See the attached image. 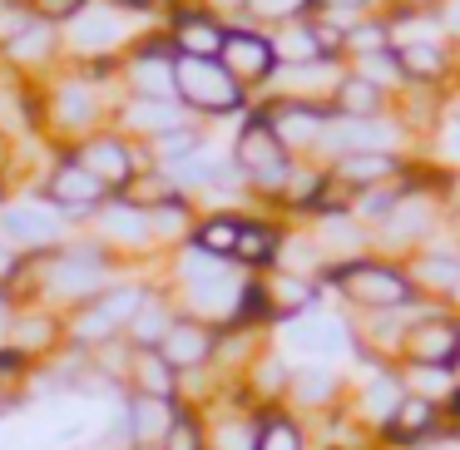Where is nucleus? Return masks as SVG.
Segmentation results:
<instances>
[{
	"instance_id": "f257e3e1",
	"label": "nucleus",
	"mask_w": 460,
	"mask_h": 450,
	"mask_svg": "<svg viewBox=\"0 0 460 450\" xmlns=\"http://www.w3.org/2000/svg\"><path fill=\"white\" fill-rule=\"evenodd\" d=\"M173 94L208 114H228L243 104V84L223 70V60H189V55L173 60Z\"/></svg>"
},
{
	"instance_id": "f03ea898",
	"label": "nucleus",
	"mask_w": 460,
	"mask_h": 450,
	"mask_svg": "<svg viewBox=\"0 0 460 450\" xmlns=\"http://www.w3.org/2000/svg\"><path fill=\"white\" fill-rule=\"evenodd\" d=\"M327 278L341 282L347 297L361 302V307H406L416 297V282L406 272L386 268V262H347V268H332Z\"/></svg>"
},
{
	"instance_id": "7ed1b4c3",
	"label": "nucleus",
	"mask_w": 460,
	"mask_h": 450,
	"mask_svg": "<svg viewBox=\"0 0 460 450\" xmlns=\"http://www.w3.org/2000/svg\"><path fill=\"white\" fill-rule=\"evenodd\" d=\"M55 302H94L100 292H110V262H104L100 248H84V252H65L60 262H50V278H45Z\"/></svg>"
},
{
	"instance_id": "20e7f679",
	"label": "nucleus",
	"mask_w": 460,
	"mask_h": 450,
	"mask_svg": "<svg viewBox=\"0 0 460 450\" xmlns=\"http://www.w3.org/2000/svg\"><path fill=\"white\" fill-rule=\"evenodd\" d=\"M238 163L258 179V189H282L288 183V149H282V139L272 134L268 119H252L248 129H243L238 139Z\"/></svg>"
},
{
	"instance_id": "39448f33",
	"label": "nucleus",
	"mask_w": 460,
	"mask_h": 450,
	"mask_svg": "<svg viewBox=\"0 0 460 450\" xmlns=\"http://www.w3.org/2000/svg\"><path fill=\"white\" fill-rule=\"evenodd\" d=\"M173 420H179L173 401L139 396V391H129V401H124V430H129V446H139V450H159L169 440Z\"/></svg>"
},
{
	"instance_id": "423d86ee",
	"label": "nucleus",
	"mask_w": 460,
	"mask_h": 450,
	"mask_svg": "<svg viewBox=\"0 0 460 450\" xmlns=\"http://www.w3.org/2000/svg\"><path fill=\"white\" fill-rule=\"evenodd\" d=\"M213 351H218V337H213V327H208V322H199V317H179V322L169 327V337L159 341V357L169 361L173 371L203 366Z\"/></svg>"
},
{
	"instance_id": "0eeeda50",
	"label": "nucleus",
	"mask_w": 460,
	"mask_h": 450,
	"mask_svg": "<svg viewBox=\"0 0 460 450\" xmlns=\"http://www.w3.org/2000/svg\"><path fill=\"white\" fill-rule=\"evenodd\" d=\"M0 233H5V243L11 248H55L60 243V218H55L50 208H40V203H15V208L0 213Z\"/></svg>"
},
{
	"instance_id": "6e6552de",
	"label": "nucleus",
	"mask_w": 460,
	"mask_h": 450,
	"mask_svg": "<svg viewBox=\"0 0 460 450\" xmlns=\"http://www.w3.org/2000/svg\"><path fill=\"white\" fill-rule=\"evenodd\" d=\"M406 347H411V361H416V366H440V371H450V366L460 361V322H456V317H430V322H420V327L406 337Z\"/></svg>"
},
{
	"instance_id": "1a4fd4ad",
	"label": "nucleus",
	"mask_w": 460,
	"mask_h": 450,
	"mask_svg": "<svg viewBox=\"0 0 460 450\" xmlns=\"http://www.w3.org/2000/svg\"><path fill=\"white\" fill-rule=\"evenodd\" d=\"M65 337H70V322H60L55 312H15L11 331H5V347L21 351L25 361H35L45 351H55Z\"/></svg>"
},
{
	"instance_id": "9d476101",
	"label": "nucleus",
	"mask_w": 460,
	"mask_h": 450,
	"mask_svg": "<svg viewBox=\"0 0 460 450\" xmlns=\"http://www.w3.org/2000/svg\"><path fill=\"white\" fill-rule=\"evenodd\" d=\"M272 65H278L272 40H262V35H252V31H228V40H223V70L238 84L243 80H268Z\"/></svg>"
},
{
	"instance_id": "9b49d317",
	"label": "nucleus",
	"mask_w": 460,
	"mask_h": 450,
	"mask_svg": "<svg viewBox=\"0 0 460 450\" xmlns=\"http://www.w3.org/2000/svg\"><path fill=\"white\" fill-rule=\"evenodd\" d=\"M104 193H110V189H104V183L94 179V173L84 169L80 159H75V163H60V169L50 173V199L60 203V208L90 213V208H100V203H104Z\"/></svg>"
},
{
	"instance_id": "f8f14e48",
	"label": "nucleus",
	"mask_w": 460,
	"mask_h": 450,
	"mask_svg": "<svg viewBox=\"0 0 460 450\" xmlns=\"http://www.w3.org/2000/svg\"><path fill=\"white\" fill-rule=\"evenodd\" d=\"M129 386L139 391V396L173 401V396H179V371H173L159 351H134L129 347Z\"/></svg>"
},
{
	"instance_id": "ddd939ff",
	"label": "nucleus",
	"mask_w": 460,
	"mask_h": 450,
	"mask_svg": "<svg viewBox=\"0 0 460 450\" xmlns=\"http://www.w3.org/2000/svg\"><path fill=\"white\" fill-rule=\"evenodd\" d=\"M80 163L104 183V189H124V183H129V173H134L129 149H124L119 139H94V144H84Z\"/></svg>"
},
{
	"instance_id": "4468645a",
	"label": "nucleus",
	"mask_w": 460,
	"mask_h": 450,
	"mask_svg": "<svg viewBox=\"0 0 460 450\" xmlns=\"http://www.w3.org/2000/svg\"><path fill=\"white\" fill-rule=\"evenodd\" d=\"M173 40H179V55H189V60H213V55H223L228 31L213 25L208 15H183L179 31H173Z\"/></svg>"
},
{
	"instance_id": "2eb2a0df",
	"label": "nucleus",
	"mask_w": 460,
	"mask_h": 450,
	"mask_svg": "<svg viewBox=\"0 0 460 450\" xmlns=\"http://www.w3.org/2000/svg\"><path fill=\"white\" fill-rule=\"evenodd\" d=\"M430 430H436V406H430V396H406L386 416L391 440H420V436H430Z\"/></svg>"
},
{
	"instance_id": "dca6fc26",
	"label": "nucleus",
	"mask_w": 460,
	"mask_h": 450,
	"mask_svg": "<svg viewBox=\"0 0 460 450\" xmlns=\"http://www.w3.org/2000/svg\"><path fill=\"white\" fill-rule=\"evenodd\" d=\"M272 134H278L282 144H312L322 129H327V114L312 110V104H288V110L272 114Z\"/></svg>"
},
{
	"instance_id": "f3484780",
	"label": "nucleus",
	"mask_w": 460,
	"mask_h": 450,
	"mask_svg": "<svg viewBox=\"0 0 460 450\" xmlns=\"http://www.w3.org/2000/svg\"><path fill=\"white\" fill-rule=\"evenodd\" d=\"M381 100H386L381 84L367 80V75H351V80L337 84V104H341V114H351V119H376Z\"/></svg>"
},
{
	"instance_id": "a211bd4d",
	"label": "nucleus",
	"mask_w": 460,
	"mask_h": 450,
	"mask_svg": "<svg viewBox=\"0 0 460 450\" xmlns=\"http://www.w3.org/2000/svg\"><path fill=\"white\" fill-rule=\"evenodd\" d=\"M238 233H243V218L218 213V218L199 223V233H193V248H199V252H213V258H233V252H238Z\"/></svg>"
},
{
	"instance_id": "6ab92c4d",
	"label": "nucleus",
	"mask_w": 460,
	"mask_h": 450,
	"mask_svg": "<svg viewBox=\"0 0 460 450\" xmlns=\"http://www.w3.org/2000/svg\"><path fill=\"white\" fill-rule=\"evenodd\" d=\"M233 258L248 262V268H268V262L278 258V233H272L268 223H243L238 252H233Z\"/></svg>"
},
{
	"instance_id": "aec40b11",
	"label": "nucleus",
	"mask_w": 460,
	"mask_h": 450,
	"mask_svg": "<svg viewBox=\"0 0 460 450\" xmlns=\"http://www.w3.org/2000/svg\"><path fill=\"white\" fill-rule=\"evenodd\" d=\"M337 173L351 183H376V179H391V173H396V159H391V154H347V159L337 163Z\"/></svg>"
},
{
	"instance_id": "412c9836",
	"label": "nucleus",
	"mask_w": 460,
	"mask_h": 450,
	"mask_svg": "<svg viewBox=\"0 0 460 450\" xmlns=\"http://www.w3.org/2000/svg\"><path fill=\"white\" fill-rule=\"evenodd\" d=\"M252 450H302V430L288 416H262L258 436H252Z\"/></svg>"
},
{
	"instance_id": "4be33fe9",
	"label": "nucleus",
	"mask_w": 460,
	"mask_h": 450,
	"mask_svg": "<svg viewBox=\"0 0 460 450\" xmlns=\"http://www.w3.org/2000/svg\"><path fill=\"white\" fill-rule=\"evenodd\" d=\"M396 65L401 75H416V80H440L446 75V55L436 45H406V50H396Z\"/></svg>"
},
{
	"instance_id": "5701e85b",
	"label": "nucleus",
	"mask_w": 460,
	"mask_h": 450,
	"mask_svg": "<svg viewBox=\"0 0 460 450\" xmlns=\"http://www.w3.org/2000/svg\"><path fill=\"white\" fill-rule=\"evenodd\" d=\"M104 233L110 238H119V243H144L149 238V213H139V208H114L110 218H104Z\"/></svg>"
},
{
	"instance_id": "b1692460",
	"label": "nucleus",
	"mask_w": 460,
	"mask_h": 450,
	"mask_svg": "<svg viewBox=\"0 0 460 450\" xmlns=\"http://www.w3.org/2000/svg\"><path fill=\"white\" fill-rule=\"evenodd\" d=\"M268 297H272V312H278V317H288V312H302L312 302V287H307V282H292V278H278L268 287Z\"/></svg>"
},
{
	"instance_id": "393cba45",
	"label": "nucleus",
	"mask_w": 460,
	"mask_h": 450,
	"mask_svg": "<svg viewBox=\"0 0 460 450\" xmlns=\"http://www.w3.org/2000/svg\"><path fill=\"white\" fill-rule=\"evenodd\" d=\"M154 154H159V159H193V154H199V134H189V129L154 134Z\"/></svg>"
},
{
	"instance_id": "a878e982",
	"label": "nucleus",
	"mask_w": 460,
	"mask_h": 450,
	"mask_svg": "<svg viewBox=\"0 0 460 450\" xmlns=\"http://www.w3.org/2000/svg\"><path fill=\"white\" fill-rule=\"evenodd\" d=\"M159 450H203V426L189 416V410H179V420H173L169 440H164Z\"/></svg>"
},
{
	"instance_id": "bb28decb",
	"label": "nucleus",
	"mask_w": 460,
	"mask_h": 450,
	"mask_svg": "<svg viewBox=\"0 0 460 450\" xmlns=\"http://www.w3.org/2000/svg\"><path fill=\"white\" fill-rule=\"evenodd\" d=\"M149 228L154 233H169V238H173V233H183V228H189V208H183V203H159V208H154L149 213Z\"/></svg>"
},
{
	"instance_id": "cd10ccee",
	"label": "nucleus",
	"mask_w": 460,
	"mask_h": 450,
	"mask_svg": "<svg viewBox=\"0 0 460 450\" xmlns=\"http://www.w3.org/2000/svg\"><path fill=\"white\" fill-rule=\"evenodd\" d=\"M25 371H31V361L21 357V351H11V347H0V396H5V391H15L25 381ZM0 406H5V401H0Z\"/></svg>"
},
{
	"instance_id": "c85d7f7f",
	"label": "nucleus",
	"mask_w": 460,
	"mask_h": 450,
	"mask_svg": "<svg viewBox=\"0 0 460 450\" xmlns=\"http://www.w3.org/2000/svg\"><path fill=\"white\" fill-rule=\"evenodd\" d=\"M248 11H258L262 21H292L297 11H307L312 0H243Z\"/></svg>"
},
{
	"instance_id": "c756f323",
	"label": "nucleus",
	"mask_w": 460,
	"mask_h": 450,
	"mask_svg": "<svg viewBox=\"0 0 460 450\" xmlns=\"http://www.w3.org/2000/svg\"><path fill=\"white\" fill-rule=\"evenodd\" d=\"M134 124H144V129H159V134H169V124H173V110L169 104H159V100H139V110L129 114Z\"/></svg>"
},
{
	"instance_id": "7c9ffc66",
	"label": "nucleus",
	"mask_w": 460,
	"mask_h": 450,
	"mask_svg": "<svg viewBox=\"0 0 460 450\" xmlns=\"http://www.w3.org/2000/svg\"><path fill=\"white\" fill-rule=\"evenodd\" d=\"M45 50H50V25H40V21L11 45V55H45Z\"/></svg>"
},
{
	"instance_id": "2f4dec72",
	"label": "nucleus",
	"mask_w": 460,
	"mask_h": 450,
	"mask_svg": "<svg viewBox=\"0 0 460 450\" xmlns=\"http://www.w3.org/2000/svg\"><path fill=\"white\" fill-rule=\"evenodd\" d=\"M297 396L302 401H327L332 396V376H327V371H302V376H297Z\"/></svg>"
},
{
	"instance_id": "473e14b6",
	"label": "nucleus",
	"mask_w": 460,
	"mask_h": 450,
	"mask_svg": "<svg viewBox=\"0 0 460 450\" xmlns=\"http://www.w3.org/2000/svg\"><path fill=\"white\" fill-rule=\"evenodd\" d=\"M25 272V262H21V252L11 248V243H0V287H11L15 278Z\"/></svg>"
},
{
	"instance_id": "72a5a7b5",
	"label": "nucleus",
	"mask_w": 460,
	"mask_h": 450,
	"mask_svg": "<svg viewBox=\"0 0 460 450\" xmlns=\"http://www.w3.org/2000/svg\"><path fill=\"white\" fill-rule=\"evenodd\" d=\"M90 25H94V31H75V40H80V45H104V40L119 35V31H114V21H90Z\"/></svg>"
},
{
	"instance_id": "f704fd0d",
	"label": "nucleus",
	"mask_w": 460,
	"mask_h": 450,
	"mask_svg": "<svg viewBox=\"0 0 460 450\" xmlns=\"http://www.w3.org/2000/svg\"><path fill=\"white\" fill-rule=\"evenodd\" d=\"M347 40H351V45H361V50H367V45H376V50H381V40H386V31H381V25H376V31H351Z\"/></svg>"
},
{
	"instance_id": "c9c22d12",
	"label": "nucleus",
	"mask_w": 460,
	"mask_h": 450,
	"mask_svg": "<svg viewBox=\"0 0 460 450\" xmlns=\"http://www.w3.org/2000/svg\"><path fill=\"white\" fill-rule=\"evenodd\" d=\"M11 292H5V287H0V331H11Z\"/></svg>"
},
{
	"instance_id": "e433bc0d",
	"label": "nucleus",
	"mask_w": 460,
	"mask_h": 450,
	"mask_svg": "<svg viewBox=\"0 0 460 450\" xmlns=\"http://www.w3.org/2000/svg\"><path fill=\"white\" fill-rule=\"evenodd\" d=\"M65 11H75V0H45V15H65Z\"/></svg>"
},
{
	"instance_id": "4c0bfd02",
	"label": "nucleus",
	"mask_w": 460,
	"mask_h": 450,
	"mask_svg": "<svg viewBox=\"0 0 460 450\" xmlns=\"http://www.w3.org/2000/svg\"><path fill=\"white\" fill-rule=\"evenodd\" d=\"M327 5H367V0H327Z\"/></svg>"
},
{
	"instance_id": "58836bf2",
	"label": "nucleus",
	"mask_w": 460,
	"mask_h": 450,
	"mask_svg": "<svg viewBox=\"0 0 460 450\" xmlns=\"http://www.w3.org/2000/svg\"><path fill=\"white\" fill-rule=\"evenodd\" d=\"M436 450H460V440H446V446H436Z\"/></svg>"
},
{
	"instance_id": "ea45409f",
	"label": "nucleus",
	"mask_w": 460,
	"mask_h": 450,
	"mask_svg": "<svg viewBox=\"0 0 460 450\" xmlns=\"http://www.w3.org/2000/svg\"><path fill=\"white\" fill-rule=\"evenodd\" d=\"M456 406H460V396H456Z\"/></svg>"
}]
</instances>
